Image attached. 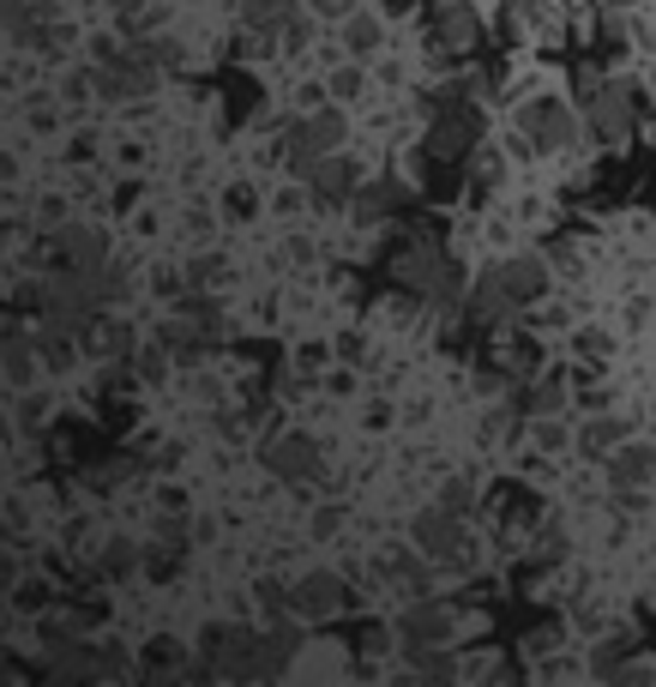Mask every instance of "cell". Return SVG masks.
Wrapping results in <instances>:
<instances>
[{
	"instance_id": "obj_13",
	"label": "cell",
	"mask_w": 656,
	"mask_h": 687,
	"mask_svg": "<svg viewBox=\"0 0 656 687\" xmlns=\"http://www.w3.org/2000/svg\"><path fill=\"white\" fill-rule=\"evenodd\" d=\"M308 187H313V199H349L361 187V169L349 163L344 151H325L320 163L308 169Z\"/></svg>"
},
{
	"instance_id": "obj_24",
	"label": "cell",
	"mask_w": 656,
	"mask_h": 687,
	"mask_svg": "<svg viewBox=\"0 0 656 687\" xmlns=\"http://www.w3.org/2000/svg\"><path fill=\"white\" fill-rule=\"evenodd\" d=\"M440 506H451V513H470V506H476V494H470V482H463V477H451L446 489H440Z\"/></svg>"
},
{
	"instance_id": "obj_21",
	"label": "cell",
	"mask_w": 656,
	"mask_h": 687,
	"mask_svg": "<svg viewBox=\"0 0 656 687\" xmlns=\"http://www.w3.org/2000/svg\"><path fill=\"white\" fill-rule=\"evenodd\" d=\"M344 42H349V54H373V49H380V19H373V13H349Z\"/></svg>"
},
{
	"instance_id": "obj_12",
	"label": "cell",
	"mask_w": 656,
	"mask_h": 687,
	"mask_svg": "<svg viewBox=\"0 0 656 687\" xmlns=\"http://www.w3.org/2000/svg\"><path fill=\"white\" fill-rule=\"evenodd\" d=\"M608 477H615V489L627 494V501H639V494L632 489H651L656 482V446H615V453H608Z\"/></svg>"
},
{
	"instance_id": "obj_7",
	"label": "cell",
	"mask_w": 656,
	"mask_h": 687,
	"mask_svg": "<svg viewBox=\"0 0 656 687\" xmlns=\"http://www.w3.org/2000/svg\"><path fill=\"white\" fill-rule=\"evenodd\" d=\"M639 103L644 97L632 91V85H596L591 91V133L608 145H620L632 133V121H639Z\"/></svg>"
},
{
	"instance_id": "obj_28",
	"label": "cell",
	"mask_w": 656,
	"mask_h": 687,
	"mask_svg": "<svg viewBox=\"0 0 656 687\" xmlns=\"http://www.w3.org/2000/svg\"><path fill=\"white\" fill-rule=\"evenodd\" d=\"M530 441H536L542 453H560V446H567V428H560V422H536V428H530Z\"/></svg>"
},
{
	"instance_id": "obj_8",
	"label": "cell",
	"mask_w": 656,
	"mask_h": 687,
	"mask_svg": "<svg viewBox=\"0 0 656 687\" xmlns=\"http://www.w3.org/2000/svg\"><path fill=\"white\" fill-rule=\"evenodd\" d=\"M446 639H451V610H446V603L416 597L410 610L398 615V646L410 651V658H416V651H440Z\"/></svg>"
},
{
	"instance_id": "obj_10",
	"label": "cell",
	"mask_w": 656,
	"mask_h": 687,
	"mask_svg": "<svg viewBox=\"0 0 656 687\" xmlns=\"http://www.w3.org/2000/svg\"><path fill=\"white\" fill-rule=\"evenodd\" d=\"M265 470H277L284 482H313L325 470L320 441H313V434H284V441H271L265 446Z\"/></svg>"
},
{
	"instance_id": "obj_6",
	"label": "cell",
	"mask_w": 656,
	"mask_h": 687,
	"mask_svg": "<svg viewBox=\"0 0 656 687\" xmlns=\"http://www.w3.org/2000/svg\"><path fill=\"white\" fill-rule=\"evenodd\" d=\"M109 235L97 223H61L54 230V272H103Z\"/></svg>"
},
{
	"instance_id": "obj_4",
	"label": "cell",
	"mask_w": 656,
	"mask_h": 687,
	"mask_svg": "<svg viewBox=\"0 0 656 687\" xmlns=\"http://www.w3.org/2000/svg\"><path fill=\"white\" fill-rule=\"evenodd\" d=\"M518 133H524L530 151H567L579 121H572V109L560 103V97H530V103L518 109Z\"/></svg>"
},
{
	"instance_id": "obj_5",
	"label": "cell",
	"mask_w": 656,
	"mask_h": 687,
	"mask_svg": "<svg viewBox=\"0 0 656 687\" xmlns=\"http://www.w3.org/2000/svg\"><path fill=\"white\" fill-rule=\"evenodd\" d=\"M344 145V115L337 109H313V115H301L296 127H289V163L308 175L313 163H320L325 151H337Z\"/></svg>"
},
{
	"instance_id": "obj_31",
	"label": "cell",
	"mask_w": 656,
	"mask_h": 687,
	"mask_svg": "<svg viewBox=\"0 0 656 687\" xmlns=\"http://www.w3.org/2000/svg\"><path fill=\"white\" fill-rule=\"evenodd\" d=\"M7 175H13V157H7V151H0V182H7Z\"/></svg>"
},
{
	"instance_id": "obj_14",
	"label": "cell",
	"mask_w": 656,
	"mask_h": 687,
	"mask_svg": "<svg viewBox=\"0 0 656 687\" xmlns=\"http://www.w3.org/2000/svg\"><path fill=\"white\" fill-rule=\"evenodd\" d=\"M37 338L25 332V326H13V320H0V380H13V387H25L30 380V368H37Z\"/></svg>"
},
{
	"instance_id": "obj_29",
	"label": "cell",
	"mask_w": 656,
	"mask_h": 687,
	"mask_svg": "<svg viewBox=\"0 0 656 687\" xmlns=\"http://www.w3.org/2000/svg\"><path fill=\"white\" fill-rule=\"evenodd\" d=\"M572 351L579 356H608V332H579L572 338Z\"/></svg>"
},
{
	"instance_id": "obj_19",
	"label": "cell",
	"mask_w": 656,
	"mask_h": 687,
	"mask_svg": "<svg viewBox=\"0 0 656 687\" xmlns=\"http://www.w3.org/2000/svg\"><path fill=\"white\" fill-rule=\"evenodd\" d=\"M235 7H242V19H247L253 30H284L289 19L301 13L296 0H235Z\"/></svg>"
},
{
	"instance_id": "obj_9",
	"label": "cell",
	"mask_w": 656,
	"mask_h": 687,
	"mask_svg": "<svg viewBox=\"0 0 656 687\" xmlns=\"http://www.w3.org/2000/svg\"><path fill=\"white\" fill-rule=\"evenodd\" d=\"M349 603L344 579L337 573H301L296 585H289V610L301 615V622H325V615H337Z\"/></svg>"
},
{
	"instance_id": "obj_30",
	"label": "cell",
	"mask_w": 656,
	"mask_h": 687,
	"mask_svg": "<svg viewBox=\"0 0 656 687\" xmlns=\"http://www.w3.org/2000/svg\"><path fill=\"white\" fill-rule=\"evenodd\" d=\"M109 7H121V19H127V13H139V0H109Z\"/></svg>"
},
{
	"instance_id": "obj_26",
	"label": "cell",
	"mask_w": 656,
	"mask_h": 687,
	"mask_svg": "<svg viewBox=\"0 0 656 687\" xmlns=\"http://www.w3.org/2000/svg\"><path fill=\"white\" fill-rule=\"evenodd\" d=\"M139 49H145V54H151V61H157V66H175V61H181V42H175V37H145V42H139Z\"/></svg>"
},
{
	"instance_id": "obj_32",
	"label": "cell",
	"mask_w": 656,
	"mask_h": 687,
	"mask_svg": "<svg viewBox=\"0 0 656 687\" xmlns=\"http://www.w3.org/2000/svg\"><path fill=\"white\" fill-rule=\"evenodd\" d=\"M7 7H13V0H0V19H7Z\"/></svg>"
},
{
	"instance_id": "obj_16",
	"label": "cell",
	"mask_w": 656,
	"mask_h": 687,
	"mask_svg": "<svg viewBox=\"0 0 656 687\" xmlns=\"http://www.w3.org/2000/svg\"><path fill=\"white\" fill-rule=\"evenodd\" d=\"M620 441H627V422H620V416H608V410H596V422L579 428V453L584 458H608Z\"/></svg>"
},
{
	"instance_id": "obj_1",
	"label": "cell",
	"mask_w": 656,
	"mask_h": 687,
	"mask_svg": "<svg viewBox=\"0 0 656 687\" xmlns=\"http://www.w3.org/2000/svg\"><path fill=\"white\" fill-rule=\"evenodd\" d=\"M542 290H548V266H542L536 254H512V260L488 266V272L476 278L470 308H476L482 320H506V314H518L524 302H536Z\"/></svg>"
},
{
	"instance_id": "obj_33",
	"label": "cell",
	"mask_w": 656,
	"mask_h": 687,
	"mask_svg": "<svg viewBox=\"0 0 656 687\" xmlns=\"http://www.w3.org/2000/svg\"><path fill=\"white\" fill-rule=\"evenodd\" d=\"M615 7H620V0H615Z\"/></svg>"
},
{
	"instance_id": "obj_17",
	"label": "cell",
	"mask_w": 656,
	"mask_h": 687,
	"mask_svg": "<svg viewBox=\"0 0 656 687\" xmlns=\"http://www.w3.org/2000/svg\"><path fill=\"white\" fill-rule=\"evenodd\" d=\"M476 30H482V19L463 7V0H451V7H440V25H434V37L446 42V49H470L476 42Z\"/></svg>"
},
{
	"instance_id": "obj_2",
	"label": "cell",
	"mask_w": 656,
	"mask_h": 687,
	"mask_svg": "<svg viewBox=\"0 0 656 687\" xmlns=\"http://www.w3.org/2000/svg\"><path fill=\"white\" fill-rule=\"evenodd\" d=\"M410 543L434 567H463L470 561V531H463V513H451V506H428L422 519L410 525Z\"/></svg>"
},
{
	"instance_id": "obj_3",
	"label": "cell",
	"mask_w": 656,
	"mask_h": 687,
	"mask_svg": "<svg viewBox=\"0 0 656 687\" xmlns=\"http://www.w3.org/2000/svg\"><path fill=\"white\" fill-rule=\"evenodd\" d=\"M157 85V61L133 42V49H115V42H97V91L103 97H145Z\"/></svg>"
},
{
	"instance_id": "obj_22",
	"label": "cell",
	"mask_w": 656,
	"mask_h": 687,
	"mask_svg": "<svg viewBox=\"0 0 656 687\" xmlns=\"http://www.w3.org/2000/svg\"><path fill=\"white\" fill-rule=\"evenodd\" d=\"M97 351H103V356H127V351H133V326H127V320L97 326Z\"/></svg>"
},
{
	"instance_id": "obj_11",
	"label": "cell",
	"mask_w": 656,
	"mask_h": 687,
	"mask_svg": "<svg viewBox=\"0 0 656 687\" xmlns=\"http://www.w3.org/2000/svg\"><path fill=\"white\" fill-rule=\"evenodd\" d=\"M482 139V115L476 109H446L428 133V157H463L470 145Z\"/></svg>"
},
{
	"instance_id": "obj_23",
	"label": "cell",
	"mask_w": 656,
	"mask_h": 687,
	"mask_svg": "<svg viewBox=\"0 0 656 687\" xmlns=\"http://www.w3.org/2000/svg\"><path fill=\"white\" fill-rule=\"evenodd\" d=\"M536 555H542V561H560V555H567V531H560L554 519L536 531Z\"/></svg>"
},
{
	"instance_id": "obj_15",
	"label": "cell",
	"mask_w": 656,
	"mask_h": 687,
	"mask_svg": "<svg viewBox=\"0 0 656 687\" xmlns=\"http://www.w3.org/2000/svg\"><path fill=\"white\" fill-rule=\"evenodd\" d=\"M0 25H7V37H13V42L37 49V42H49V7H42V0H13Z\"/></svg>"
},
{
	"instance_id": "obj_20",
	"label": "cell",
	"mask_w": 656,
	"mask_h": 687,
	"mask_svg": "<svg viewBox=\"0 0 656 687\" xmlns=\"http://www.w3.org/2000/svg\"><path fill=\"white\" fill-rule=\"evenodd\" d=\"M398 199H404V187H398V182H373V187H361V194H356V218H361V223L386 218V211L398 206Z\"/></svg>"
},
{
	"instance_id": "obj_25",
	"label": "cell",
	"mask_w": 656,
	"mask_h": 687,
	"mask_svg": "<svg viewBox=\"0 0 656 687\" xmlns=\"http://www.w3.org/2000/svg\"><path fill=\"white\" fill-rule=\"evenodd\" d=\"M530 410H536V416H554V410H560V380H554V375L530 392Z\"/></svg>"
},
{
	"instance_id": "obj_18",
	"label": "cell",
	"mask_w": 656,
	"mask_h": 687,
	"mask_svg": "<svg viewBox=\"0 0 656 687\" xmlns=\"http://www.w3.org/2000/svg\"><path fill=\"white\" fill-rule=\"evenodd\" d=\"M422 290H428V302H434V308H446V314L458 308V302H470V296H463V272L446 260V254H440V260H434V272L422 278Z\"/></svg>"
},
{
	"instance_id": "obj_27",
	"label": "cell",
	"mask_w": 656,
	"mask_h": 687,
	"mask_svg": "<svg viewBox=\"0 0 656 687\" xmlns=\"http://www.w3.org/2000/svg\"><path fill=\"white\" fill-rule=\"evenodd\" d=\"M133 561L139 555H133V543H121V537L103 549V573H133Z\"/></svg>"
}]
</instances>
